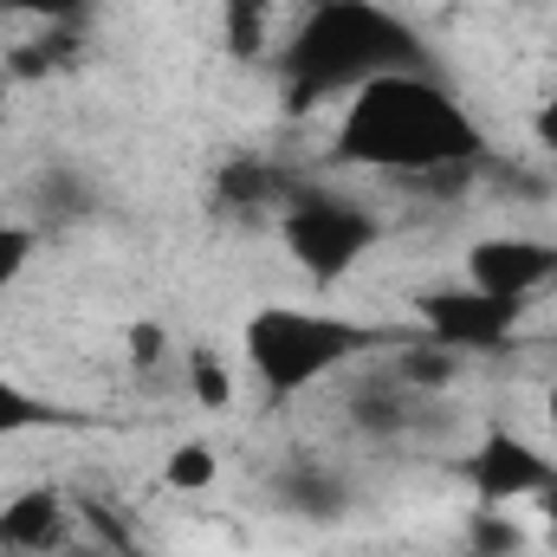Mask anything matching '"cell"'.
Here are the masks:
<instances>
[{"instance_id": "1", "label": "cell", "mask_w": 557, "mask_h": 557, "mask_svg": "<svg viewBox=\"0 0 557 557\" xmlns=\"http://www.w3.org/2000/svg\"><path fill=\"white\" fill-rule=\"evenodd\" d=\"M486 149L473 111L428 72H383L344 98L331 131V162L383 169V175H467Z\"/></svg>"}, {"instance_id": "2", "label": "cell", "mask_w": 557, "mask_h": 557, "mask_svg": "<svg viewBox=\"0 0 557 557\" xmlns=\"http://www.w3.org/2000/svg\"><path fill=\"white\" fill-rule=\"evenodd\" d=\"M421 59L428 46L409 20H396L376 0H344V7H311L298 20V33L278 52V72L298 104H324V98H350L383 72H421Z\"/></svg>"}, {"instance_id": "3", "label": "cell", "mask_w": 557, "mask_h": 557, "mask_svg": "<svg viewBox=\"0 0 557 557\" xmlns=\"http://www.w3.org/2000/svg\"><path fill=\"white\" fill-rule=\"evenodd\" d=\"M403 337H416V324ZM403 337H389L383 324H363V318L318 311V305H260L240 324V357H247L253 383L285 403V396H305L311 383H324L376 350H396Z\"/></svg>"}, {"instance_id": "4", "label": "cell", "mask_w": 557, "mask_h": 557, "mask_svg": "<svg viewBox=\"0 0 557 557\" xmlns=\"http://www.w3.org/2000/svg\"><path fill=\"white\" fill-rule=\"evenodd\" d=\"M278 240H285V253H292L298 273H311L318 285H337V278H350L383 247V221L363 201H350V195L298 188L278 208Z\"/></svg>"}, {"instance_id": "5", "label": "cell", "mask_w": 557, "mask_h": 557, "mask_svg": "<svg viewBox=\"0 0 557 557\" xmlns=\"http://www.w3.org/2000/svg\"><path fill=\"white\" fill-rule=\"evenodd\" d=\"M519 318H525V305H506V298H493V292H480L467 278L460 285H434V292L416 298V331L428 344L454 350V357H480V350L512 344Z\"/></svg>"}, {"instance_id": "6", "label": "cell", "mask_w": 557, "mask_h": 557, "mask_svg": "<svg viewBox=\"0 0 557 557\" xmlns=\"http://www.w3.org/2000/svg\"><path fill=\"white\" fill-rule=\"evenodd\" d=\"M460 278L506 298V305H532L539 292L557 285V240H545V234H486V240L467 247Z\"/></svg>"}, {"instance_id": "7", "label": "cell", "mask_w": 557, "mask_h": 557, "mask_svg": "<svg viewBox=\"0 0 557 557\" xmlns=\"http://www.w3.org/2000/svg\"><path fill=\"white\" fill-rule=\"evenodd\" d=\"M467 480L480 493V506H512V499H539L557 480V460L539 454L519 428H486L467 454Z\"/></svg>"}, {"instance_id": "8", "label": "cell", "mask_w": 557, "mask_h": 557, "mask_svg": "<svg viewBox=\"0 0 557 557\" xmlns=\"http://www.w3.org/2000/svg\"><path fill=\"white\" fill-rule=\"evenodd\" d=\"M72 539V506L59 486H20L7 506H0V552L20 557H46Z\"/></svg>"}, {"instance_id": "9", "label": "cell", "mask_w": 557, "mask_h": 557, "mask_svg": "<svg viewBox=\"0 0 557 557\" xmlns=\"http://www.w3.org/2000/svg\"><path fill=\"white\" fill-rule=\"evenodd\" d=\"M421 416H428V396H421L396 363L376 370V376H363V383L350 389V421H357L363 434H403V428H416Z\"/></svg>"}, {"instance_id": "10", "label": "cell", "mask_w": 557, "mask_h": 557, "mask_svg": "<svg viewBox=\"0 0 557 557\" xmlns=\"http://www.w3.org/2000/svg\"><path fill=\"white\" fill-rule=\"evenodd\" d=\"M273 499L285 506V512H305V519H337V512L350 506L344 480H337V473H324V467H292V473H278Z\"/></svg>"}, {"instance_id": "11", "label": "cell", "mask_w": 557, "mask_h": 557, "mask_svg": "<svg viewBox=\"0 0 557 557\" xmlns=\"http://www.w3.org/2000/svg\"><path fill=\"white\" fill-rule=\"evenodd\" d=\"M273 20H278V0H221L227 52H234V59H260V52L273 46Z\"/></svg>"}, {"instance_id": "12", "label": "cell", "mask_w": 557, "mask_h": 557, "mask_svg": "<svg viewBox=\"0 0 557 557\" xmlns=\"http://www.w3.org/2000/svg\"><path fill=\"white\" fill-rule=\"evenodd\" d=\"M52 421H59L52 403H39L26 383H13L0 370V434H33V428H52Z\"/></svg>"}, {"instance_id": "13", "label": "cell", "mask_w": 557, "mask_h": 557, "mask_svg": "<svg viewBox=\"0 0 557 557\" xmlns=\"http://www.w3.org/2000/svg\"><path fill=\"white\" fill-rule=\"evenodd\" d=\"M214 473H221V460H214V447H208V441H182V447L162 460V480H169L175 493H208V486H214Z\"/></svg>"}, {"instance_id": "14", "label": "cell", "mask_w": 557, "mask_h": 557, "mask_svg": "<svg viewBox=\"0 0 557 557\" xmlns=\"http://www.w3.org/2000/svg\"><path fill=\"white\" fill-rule=\"evenodd\" d=\"M33 253H39V227H26V221H0V292L20 285V273L33 267Z\"/></svg>"}, {"instance_id": "15", "label": "cell", "mask_w": 557, "mask_h": 557, "mask_svg": "<svg viewBox=\"0 0 557 557\" xmlns=\"http://www.w3.org/2000/svg\"><path fill=\"white\" fill-rule=\"evenodd\" d=\"M188 383H195V403L201 409H227L234 403V376H227V363L214 350H195L188 357Z\"/></svg>"}, {"instance_id": "16", "label": "cell", "mask_w": 557, "mask_h": 557, "mask_svg": "<svg viewBox=\"0 0 557 557\" xmlns=\"http://www.w3.org/2000/svg\"><path fill=\"white\" fill-rule=\"evenodd\" d=\"M480 552L493 557H519V545H525V525H512V519H499V506H486L480 519H473V532H467Z\"/></svg>"}, {"instance_id": "17", "label": "cell", "mask_w": 557, "mask_h": 557, "mask_svg": "<svg viewBox=\"0 0 557 557\" xmlns=\"http://www.w3.org/2000/svg\"><path fill=\"white\" fill-rule=\"evenodd\" d=\"M85 7H91V0H0V13H13V20H46V26L85 20Z\"/></svg>"}, {"instance_id": "18", "label": "cell", "mask_w": 557, "mask_h": 557, "mask_svg": "<svg viewBox=\"0 0 557 557\" xmlns=\"http://www.w3.org/2000/svg\"><path fill=\"white\" fill-rule=\"evenodd\" d=\"M221 195H227V201H273L278 182L267 169H253V162H234V169L221 175Z\"/></svg>"}, {"instance_id": "19", "label": "cell", "mask_w": 557, "mask_h": 557, "mask_svg": "<svg viewBox=\"0 0 557 557\" xmlns=\"http://www.w3.org/2000/svg\"><path fill=\"white\" fill-rule=\"evenodd\" d=\"M169 350V337H162V324H131V357L137 363H156Z\"/></svg>"}, {"instance_id": "20", "label": "cell", "mask_w": 557, "mask_h": 557, "mask_svg": "<svg viewBox=\"0 0 557 557\" xmlns=\"http://www.w3.org/2000/svg\"><path fill=\"white\" fill-rule=\"evenodd\" d=\"M532 137H539V149H545V156H557V91L539 104V111H532Z\"/></svg>"}, {"instance_id": "21", "label": "cell", "mask_w": 557, "mask_h": 557, "mask_svg": "<svg viewBox=\"0 0 557 557\" xmlns=\"http://www.w3.org/2000/svg\"><path fill=\"white\" fill-rule=\"evenodd\" d=\"M532 506H539V525H545V532L557 539V480L545 486V493H539V499H532Z\"/></svg>"}, {"instance_id": "22", "label": "cell", "mask_w": 557, "mask_h": 557, "mask_svg": "<svg viewBox=\"0 0 557 557\" xmlns=\"http://www.w3.org/2000/svg\"><path fill=\"white\" fill-rule=\"evenodd\" d=\"M545 434H552V447H557V383L545 389Z\"/></svg>"}, {"instance_id": "23", "label": "cell", "mask_w": 557, "mask_h": 557, "mask_svg": "<svg viewBox=\"0 0 557 557\" xmlns=\"http://www.w3.org/2000/svg\"><path fill=\"white\" fill-rule=\"evenodd\" d=\"M447 557H493V552H480V545H460V552H447Z\"/></svg>"}, {"instance_id": "24", "label": "cell", "mask_w": 557, "mask_h": 557, "mask_svg": "<svg viewBox=\"0 0 557 557\" xmlns=\"http://www.w3.org/2000/svg\"><path fill=\"white\" fill-rule=\"evenodd\" d=\"M311 7H344V0H305V13H311Z\"/></svg>"}]
</instances>
